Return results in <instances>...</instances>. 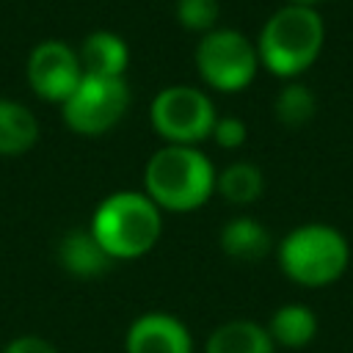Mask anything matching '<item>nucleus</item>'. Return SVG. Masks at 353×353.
<instances>
[{"label": "nucleus", "mask_w": 353, "mask_h": 353, "mask_svg": "<svg viewBox=\"0 0 353 353\" xmlns=\"http://www.w3.org/2000/svg\"><path fill=\"white\" fill-rule=\"evenodd\" d=\"M325 44V22L317 8L284 3L276 8L256 39L259 63L284 80L303 74L323 52Z\"/></svg>", "instance_id": "nucleus-1"}, {"label": "nucleus", "mask_w": 353, "mask_h": 353, "mask_svg": "<svg viewBox=\"0 0 353 353\" xmlns=\"http://www.w3.org/2000/svg\"><path fill=\"white\" fill-rule=\"evenodd\" d=\"M215 168L210 157L196 146L165 143L160 146L146 168H143V188L146 196L171 212H190L199 210L215 193Z\"/></svg>", "instance_id": "nucleus-2"}, {"label": "nucleus", "mask_w": 353, "mask_h": 353, "mask_svg": "<svg viewBox=\"0 0 353 353\" xmlns=\"http://www.w3.org/2000/svg\"><path fill=\"white\" fill-rule=\"evenodd\" d=\"M281 273L309 290L339 281L350 265L347 237L331 223H303L284 234L279 243Z\"/></svg>", "instance_id": "nucleus-3"}, {"label": "nucleus", "mask_w": 353, "mask_h": 353, "mask_svg": "<svg viewBox=\"0 0 353 353\" xmlns=\"http://www.w3.org/2000/svg\"><path fill=\"white\" fill-rule=\"evenodd\" d=\"M88 229L110 259H135L154 248L160 240L163 218L160 207L146 193L121 190L97 207Z\"/></svg>", "instance_id": "nucleus-4"}, {"label": "nucleus", "mask_w": 353, "mask_h": 353, "mask_svg": "<svg viewBox=\"0 0 353 353\" xmlns=\"http://www.w3.org/2000/svg\"><path fill=\"white\" fill-rule=\"evenodd\" d=\"M196 69L215 91H243L254 83L259 69L256 44L234 28H215L196 44Z\"/></svg>", "instance_id": "nucleus-5"}, {"label": "nucleus", "mask_w": 353, "mask_h": 353, "mask_svg": "<svg viewBox=\"0 0 353 353\" xmlns=\"http://www.w3.org/2000/svg\"><path fill=\"white\" fill-rule=\"evenodd\" d=\"M149 119L163 141L193 146L212 135L218 113L204 91L193 85H168L154 97Z\"/></svg>", "instance_id": "nucleus-6"}, {"label": "nucleus", "mask_w": 353, "mask_h": 353, "mask_svg": "<svg viewBox=\"0 0 353 353\" xmlns=\"http://www.w3.org/2000/svg\"><path fill=\"white\" fill-rule=\"evenodd\" d=\"M130 108V85L124 77H88L77 83L61 105L63 121L80 135H102L113 130Z\"/></svg>", "instance_id": "nucleus-7"}, {"label": "nucleus", "mask_w": 353, "mask_h": 353, "mask_svg": "<svg viewBox=\"0 0 353 353\" xmlns=\"http://www.w3.org/2000/svg\"><path fill=\"white\" fill-rule=\"evenodd\" d=\"M83 80V66L77 50L63 41H41L28 58V83L36 97L47 102H66L69 94Z\"/></svg>", "instance_id": "nucleus-8"}, {"label": "nucleus", "mask_w": 353, "mask_h": 353, "mask_svg": "<svg viewBox=\"0 0 353 353\" xmlns=\"http://www.w3.org/2000/svg\"><path fill=\"white\" fill-rule=\"evenodd\" d=\"M127 353H193L190 331L182 320L165 312H146L127 328Z\"/></svg>", "instance_id": "nucleus-9"}, {"label": "nucleus", "mask_w": 353, "mask_h": 353, "mask_svg": "<svg viewBox=\"0 0 353 353\" xmlns=\"http://www.w3.org/2000/svg\"><path fill=\"white\" fill-rule=\"evenodd\" d=\"M83 74L88 77H124L130 52L124 39H119L110 30H94L85 36V41L77 50Z\"/></svg>", "instance_id": "nucleus-10"}, {"label": "nucleus", "mask_w": 353, "mask_h": 353, "mask_svg": "<svg viewBox=\"0 0 353 353\" xmlns=\"http://www.w3.org/2000/svg\"><path fill=\"white\" fill-rule=\"evenodd\" d=\"M58 259H61V268L77 279L102 276L113 262L91 229H72L69 234H63L58 245Z\"/></svg>", "instance_id": "nucleus-11"}, {"label": "nucleus", "mask_w": 353, "mask_h": 353, "mask_svg": "<svg viewBox=\"0 0 353 353\" xmlns=\"http://www.w3.org/2000/svg\"><path fill=\"white\" fill-rule=\"evenodd\" d=\"M270 232L248 215H237L232 218L223 229H221V248L229 259L237 262H259L270 254Z\"/></svg>", "instance_id": "nucleus-12"}, {"label": "nucleus", "mask_w": 353, "mask_h": 353, "mask_svg": "<svg viewBox=\"0 0 353 353\" xmlns=\"http://www.w3.org/2000/svg\"><path fill=\"white\" fill-rule=\"evenodd\" d=\"M273 347L265 325L254 320H229L210 334L204 353H273Z\"/></svg>", "instance_id": "nucleus-13"}, {"label": "nucleus", "mask_w": 353, "mask_h": 353, "mask_svg": "<svg viewBox=\"0 0 353 353\" xmlns=\"http://www.w3.org/2000/svg\"><path fill=\"white\" fill-rule=\"evenodd\" d=\"M268 334L273 345L298 350L317 336V314L303 303H284L270 314Z\"/></svg>", "instance_id": "nucleus-14"}, {"label": "nucleus", "mask_w": 353, "mask_h": 353, "mask_svg": "<svg viewBox=\"0 0 353 353\" xmlns=\"http://www.w3.org/2000/svg\"><path fill=\"white\" fill-rule=\"evenodd\" d=\"M39 141V121L36 116L14 99H0V154L14 157L25 154Z\"/></svg>", "instance_id": "nucleus-15"}, {"label": "nucleus", "mask_w": 353, "mask_h": 353, "mask_svg": "<svg viewBox=\"0 0 353 353\" xmlns=\"http://www.w3.org/2000/svg\"><path fill=\"white\" fill-rule=\"evenodd\" d=\"M215 190H218L229 204H240V207H243V204H251V201H256V199L262 196V190H265V176H262V171H259L254 163L240 160V163L226 165V168L218 174Z\"/></svg>", "instance_id": "nucleus-16"}, {"label": "nucleus", "mask_w": 353, "mask_h": 353, "mask_svg": "<svg viewBox=\"0 0 353 353\" xmlns=\"http://www.w3.org/2000/svg\"><path fill=\"white\" fill-rule=\"evenodd\" d=\"M273 113H276V119H279L284 127H290V130L306 127V124L314 119V113H317L314 91H312L306 83L287 80V83L281 85V91L276 94Z\"/></svg>", "instance_id": "nucleus-17"}, {"label": "nucleus", "mask_w": 353, "mask_h": 353, "mask_svg": "<svg viewBox=\"0 0 353 353\" xmlns=\"http://www.w3.org/2000/svg\"><path fill=\"white\" fill-rule=\"evenodd\" d=\"M218 17H221L218 0H176V19L188 30H196L204 36V33L215 30Z\"/></svg>", "instance_id": "nucleus-18"}, {"label": "nucleus", "mask_w": 353, "mask_h": 353, "mask_svg": "<svg viewBox=\"0 0 353 353\" xmlns=\"http://www.w3.org/2000/svg\"><path fill=\"white\" fill-rule=\"evenodd\" d=\"M221 149H240L248 138V127L237 119V116H221L212 127V135H210Z\"/></svg>", "instance_id": "nucleus-19"}, {"label": "nucleus", "mask_w": 353, "mask_h": 353, "mask_svg": "<svg viewBox=\"0 0 353 353\" xmlns=\"http://www.w3.org/2000/svg\"><path fill=\"white\" fill-rule=\"evenodd\" d=\"M3 353H58V350L41 336H17L14 342H8Z\"/></svg>", "instance_id": "nucleus-20"}, {"label": "nucleus", "mask_w": 353, "mask_h": 353, "mask_svg": "<svg viewBox=\"0 0 353 353\" xmlns=\"http://www.w3.org/2000/svg\"><path fill=\"white\" fill-rule=\"evenodd\" d=\"M287 3H295V6H309V8H314V6H320V3H328V0H287Z\"/></svg>", "instance_id": "nucleus-21"}]
</instances>
